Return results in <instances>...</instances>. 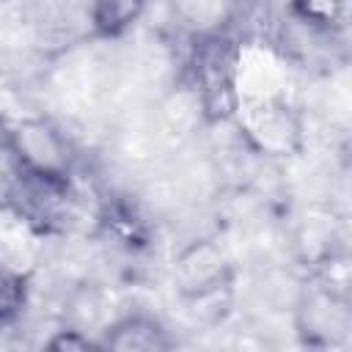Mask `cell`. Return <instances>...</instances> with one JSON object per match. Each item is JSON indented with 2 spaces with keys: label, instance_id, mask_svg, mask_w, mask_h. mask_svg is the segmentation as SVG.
Masks as SVG:
<instances>
[{
  "label": "cell",
  "instance_id": "cell-1",
  "mask_svg": "<svg viewBox=\"0 0 352 352\" xmlns=\"http://www.w3.org/2000/svg\"><path fill=\"white\" fill-rule=\"evenodd\" d=\"M187 80L206 124L234 121L242 99V44L226 28L198 30L187 52Z\"/></svg>",
  "mask_w": 352,
  "mask_h": 352
},
{
  "label": "cell",
  "instance_id": "cell-2",
  "mask_svg": "<svg viewBox=\"0 0 352 352\" xmlns=\"http://www.w3.org/2000/svg\"><path fill=\"white\" fill-rule=\"evenodd\" d=\"M6 209L36 236L66 234L77 220L74 176H47L8 168Z\"/></svg>",
  "mask_w": 352,
  "mask_h": 352
},
{
  "label": "cell",
  "instance_id": "cell-3",
  "mask_svg": "<svg viewBox=\"0 0 352 352\" xmlns=\"http://www.w3.org/2000/svg\"><path fill=\"white\" fill-rule=\"evenodd\" d=\"M234 121L248 148L267 160H289L302 154L305 148L302 113L286 99L270 96L258 102H245Z\"/></svg>",
  "mask_w": 352,
  "mask_h": 352
},
{
  "label": "cell",
  "instance_id": "cell-4",
  "mask_svg": "<svg viewBox=\"0 0 352 352\" xmlns=\"http://www.w3.org/2000/svg\"><path fill=\"white\" fill-rule=\"evenodd\" d=\"M6 162L14 170L47 173V176H74L77 154L60 126L50 118H19L6 126L3 138Z\"/></svg>",
  "mask_w": 352,
  "mask_h": 352
},
{
  "label": "cell",
  "instance_id": "cell-5",
  "mask_svg": "<svg viewBox=\"0 0 352 352\" xmlns=\"http://www.w3.org/2000/svg\"><path fill=\"white\" fill-rule=\"evenodd\" d=\"M173 278L182 297L201 305L206 300H217L220 292H228L231 261L226 258L220 245H214L212 239H201L182 250L173 267Z\"/></svg>",
  "mask_w": 352,
  "mask_h": 352
},
{
  "label": "cell",
  "instance_id": "cell-6",
  "mask_svg": "<svg viewBox=\"0 0 352 352\" xmlns=\"http://www.w3.org/2000/svg\"><path fill=\"white\" fill-rule=\"evenodd\" d=\"M297 333L308 346H333L352 333V305L330 286H314L297 305Z\"/></svg>",
  "mask_w": 352,
  "mask_h": 352
},
{
  "label": "cell",
  "instance_id": "cell-7",
  "mask_svg": "<svg viewBox=\"0 0 352 352\" xmlns=\"http://www.w3.org/2000/svg\"><path fill=\"white\" fill-rule=\"evenodd\" d=\"M99 341H102L104 352L107 349H113V352H165V349L176 346L168 327L146 311H129V314L113 319L102 330Z\"/></svg>",
  "mask_w": 352,
  "mask_h": 352
},
{
  "label": "cell",
  "instance_id": "cell-8",
  "mask_svg": "<svg viewBox=\"0 0 352 352\" xmlns=\"http://www.w3.org/2000/svg\"><path fill=\"white\" fill-rule=\"evenodd\" d=\"M96 231L124 250H146L151 245V226L140 209L124 195H107L94 214Z\"/></svg>",
  "mask_w": 352,
  "mask_h": 352
},
{
  "label": "cell",
  "instance_id": "cell-9",
  "mask_svg": "<svg viewBox=\"0 0 352 352\" xmlns=\"http://www.w3.org/2000/svg\"><path fill=\"white\" fill-rule=\"evenodd\" d=\"M148 0H88V22L96 38H121L143 16Z\"/></svg>",
  "mask_w": 352,
  "mask_h": 352
},
{
  "label": "cell",
  "instance_id": "cell-10",
  "mask_svg": "<svg viewBox=\"0 0 352 352\" xmlns=\"http://www.w3.org/2000/svg\"><path fill=\"white\" fill-rule=\"evenodd\" d=\"M349 0H289V19L300 28L333 36L346 16Z\"/></svg>",
  "mask_w": 352,
  "mask_h": 352
},
{
  "label": "cell",
  "instance_id": "cell-11",
  "mask_svg": "<svg viewBox=\"0 0 352 352\" xmlns=\"http://www.w3.org/2000/svg\"><path fill=\"white\" fill-rule=\"evenodd\" d=\"M30 300V272L25 270H14V267H3L0 272V330H11Z\"/></svg>",
  "mask_w": 352,
  "mask_h": 352
},
{
  "label": "cell",
  "instance_id": "cell-12",
  "mask_svg": "<svg viewBox=\"0 0 352 352\" xmlns=\"http://www.w3.org/2000/svg\"><path fill=\"white\" fill-rule=\"evenodd\" d=\"M44 349H50V352H104L99 338H88V333L74 330V327L55 330L44 341Z\"/></svg>",
  "mask_w": 352,
  "mask_h": 352
}]
</instances>
